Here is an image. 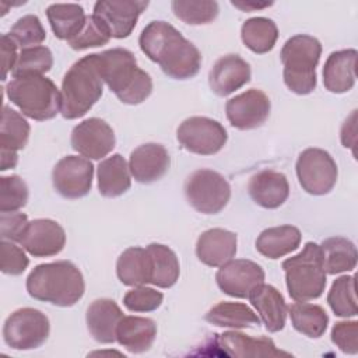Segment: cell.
Segmentation results:
<instances>
[{"instance_id":"e575fe53","label":"cell","mask_w":358,"mask_h":358,"mask_svg":"<svg viewBox=\"0 0 358 358\" xmlns=\"http://www.w3.org/2000/svg\"><path fill=\"white\" fill-rule=\"evenodd\" d=\"M288 313L294 329L310 338L322 337L327 329L329 316L320 305L295 302L288 308Z\"/></svg>"},{"instance_id":"30bf717a","label":"cell","mask_w":358,"mask_h":358,"mask_svg":"<svg viewBox=\"0 0 358 358\" xmlns=\"http://www.w3.org/2000/svg\"><path fill=\"white\" fill-rule=\"evenodd\" d=\"M337 165L333 157L322 148H306L296 159V176L302 189L313 196L333 190L337 182Z\"/></svg>"},{"instance_id":"c3c4849f","label":"cell","mask_w":358,"mask_h":358,"mask_svg":"<svg viewBox=\"0 0 358 358\" xmlns=\"http://www.w3.org/2000/svg\"><path fill=\"white\" fill-rule=\"evenodd\" d=\"M231 4L241 11L252 13L256 10H263L266 7L273 6V1H253V0H242V1H231Z\"/></svg>"},{"instance_id":"ffe728a7","label":"cell","mask_w":358,"mask_h":358,"mask_svg":"<svg viewBox=\"0 0 358 358\" xmlns=\"http://www.w3.org/2000/svg\"><path fill=\"white\" fill-rule=\"evenodd\" d=\"M171 158L164 145L145 143L131 151L129 169L137 182L152 183L166 173Z\"/></svg>"},{"instance_id":"7a4b0ae2","label":"cell","mask_w":358,"mask_h":358,"mask_svg":"<svg viewBox=\"0 0 358 358\" xmlns=\"http://www.w3.org/2000/svg\"><path fill=\"white\" fill-rule=\"evenodd\" d=\"M102 81L126 105H138L152 92L148 73L137 67L134 55L124 48H113L96 53Z\"/></svg>"},{"instance_id":"3957f363","label":"cell","mask_w":358,"mask_h":358,"mask_svg":"<svg viewBox=\"0 0 358 358\" xmlns=\"http://www.w3.org/2000/svg\"><path fill=\"white\" fill-rule=\"evenodd\" d=\"M27 291L34 299L67 308L83 298L85 282L74 263L59 260L38 264L27 277Z\"/></svg>"},{"instance_id":"d6986e66","label":"cell","mask_w":358,"mask_h":358,"mask_svg":"<svg viewBox=\"0 0 358 358\" xmlns=\"http://www.w3.org/2000/svg\"><path fill=\"white\" fill-rule=\"evenodd\" d=\"M250 81V66L238 55L220 57L208 74V84L218 96H228Z\"/></svg>"},{"instance_id":"9a60e30c","label":"cell","mask_w":358,"mask_h":358,"mask_svg":"<svg viewBox=\"0 0 358 358\" xmlns=\"http://www.w3.org/2000/svg\"><path fill=\"white\" fill-rule=\"evenodd\" d=\"M270 109L268 96L256 88L235 95L225 105L228 122L239 130H252L262 126L267 120Z\"/></svg>"},{"instance_id":"8992f818","label":"cell","mask_w":358,"mask_h":358,"mask_svg":"<svg viewBox=\"0 0 358 358\" xmlns=\"http://www.w3.org/2000/svg\"><path fill=\"white\" fill-rule=\"evenodd\" d=\"M6 94L22 115L34 120H49L60 112V91L45 76L13 78L6 87Z\"/></svg>"},{"instance_id":"603a6c76","label":"cell","mask_w":358,"mask_h":358,"mask_svg":"<svg viewBox=\"0 0 358 358\" xmlns=\"http://www.w3.org/2000/svg\"><path fill=\"white\" fill-rule=\"evenodd\" d=\"M248 298L270 333H277L284 329L288 306L277 288L262 282L252 289Z\"/></svg>"},{"instance_id":"44dd1931","label":"cell","mask_w":358,"mask_h":358,"mask_svg":"<svg viewBox=\"0 0 358 358\" xmlns=\"http://www.w3.org/2000/svg\"><path fill=\"white\" fill-rule=\"evenodd\" d=\"M248 192L257 206L273 210L285 203L289 196V185L284 173L267 169L250 178Z\"/></svg>"},{"instance_id":"5bb4252c","label":"cell","mask_w":358,"mask_h":358,"mask_svg":"<svg viewBox=\"0 0 358 358\" xmlns=\"http://www.w3.org/2000/svg\"><path fill=\"white\" fill-rule=\"evenodd\" d=\"M113 129L99 117H90L78 123L71 131V147L88 159H101L115 147Z\"/></svg>"},{"instance_id":"8d00e7d4","label":"cell","mask_w":358,"mask_h":358,"mask_svg":"<svg viewBox=\"0 0 358 358\" xmlns=\"http://www.w3.org/2000/svg\"><path fill=\"white\" fill-rule=\"evenodd\" d=\"M327 302L336 316L352 317L357 315L355 277L341 275L336 278L327 295Z\"/></svg>"},{"instance_id":"f6af8a7d","label":"cell","mask_w":358,"mask_h":358,"mask_svg":"<svg viewBox=\"0 0 358 358\" xmlns=\"http://www.w3.org/2000/svg\"><path fill=\"white\" fill-rule=\"evenodd\" d=\"M331 341L345 354L358 352V322H337L331 329Z\"/></svg>"},{"instance_id":"4dcf8cb0","label":"cell","mask_w":358,"mask_h":358,"mask_svg":"<svg viewBox=\"0 0 358 358\" xmlns=\"http://www.w3.org/2000/svg\"><path fill=\"white\" fill-rule=\"evenodd\" d=\"M116 274L120 282L129 287L148 284L151 277V264L147 249L140 246L126 249L116 262Z\"/></svg>"},{"instance_id":"52a82bcc","label":"cell","mask_w":358,"mask_h":358,"mask_svg":"<svg viewBox=\"0 0 358 358\" xmlns=\"http://www.w3.org/2000/svg\"><path fill=\"white\" fill-rule=\"evenodd\" d=\"M289 296L296 302L319 298L326 288V271L322 263L320 246L306 242L303 249L282 262Z\"/></svg>"},{"instance_id":"484cf974","label":"cell","mask_w":358,"mask_h":358,"mask_svg":"<svg viewBox=\"0 0 358 358\" xmlns=\"http://www.w3.org/2000/svg\"><path fill=\"white\" fill-rule=\"evenodd\" d=\"M157 337V324L150 317L123 316L116 329V341L133 354L151 348Z\"/></svg>"},{"instance_id":"2e32d148","label":"cell","mask_w":358,"mask_h":358,"mask_svg":"<svg viewBox=\"0 0 358 358\" xmlns=\"http://www.w3.org/2000/svg\"><path fill=\"white\" fill-rule=\"evenodd\" d=\"M218 288L234 298H248L253 288L264 282V270L248 259L229 260L215 274Z\"/></svg>"},{"instance_id":"b9f144b4","label":"cell","mask_w":358,"mask_h":358,"mask_svg":"<svg viewBox=\"0 0 358 358\" xmlns=\"http://www.w3.org/2000/svg\"><path fill=\"white\" fill-rule=\"evenodd\" d=\"M109 41L110 36L96 21V18L94 15H87L85 24L81 31L74 38L67 41V43L74 50H85L90 48L106 45Z\"/></svg>"},{"instance_id":"60d3db41","label":"cell","mask_w":358,"mask_h":358,"mask_svg":"<svg viewBox=\"0 0 358 358\" xmlns=\"http://www.w3.org/2000/svg\"><path fill=\"white\" fill-rule=\"evenodd\" d=\"M28 201V186L18 175L0 178V213L18 211Z\"/></svg>"},{"instance_id":"277c9868","label":"cell","mask_w":358,"mask_h":358,"mask_svg":"<svg viewBox=\"0 0 358 358\" xmlns=\"http://www.w3.org/2000/svg\"><path fill=\"white\" fill-rule=\"evenodd\" d=\"M103 81L98 70L96 53L77 60L64 74L60 90V113L64 119L83 117L102 96Z\"/></svg>"},{"instance_id":"f1b7e54d","label":"cell","mask_w":358,"mask_h":358,"mask_svg":"<svg viewBox=\"0 0 358 358\" xmlns=\"http://www.w3.org/2000/svg\"><path fill=\"white\" fill-rule=\"evenodd\" d=\"M320 253L326 274H340L351 271L357 266V248L343 236H331L322 242Z\"/></svg>"},{"instance_id":"8fae6325","label":"cell","mask_w":358,"mask_h":358,"mask_svg":"<svg viewBox=\"0 0 358 358\" xmlns=\"http://www.w3.org/2000/svg\"><path fill=\"white\" fill-rule=\"evenodd\" d=\"M176 138L189 152L213 155L225 145L228 134L220 122L206 116H192L179 124Z\"/></svg>"},{"instance_id":"5b68a950","label":"cell","mask_w":358,"mask_h":358,"mask_svg":"<svg viewBox=\"0 0 358 358\" xmlns=\"http://www.w3.org/2000/svg\"><path fill=\"white\" fill-rule=\"evenodd\" d=\"M322 45L310 35L299 34L289 38L281 49L284 83L298 95H308L316 88V66L320 60Z\"/></svg>"},{"instance_id":"74e56055","label":"cell","mask_w":358,"mask_h":358,"mask_svg":"<svg viewBox=\"0 0 358 358\" xmlns=\"http://www.w3.org/2000/svg\"><path fill=\"white\" fill-rule=\"evenodd\" d=\"M53 66V55L46 46H34L21 49L17 63L11 71L13 78L43 76Z\"/></svg>"},{"instance_id":"ac0fdd59","label":"cell","mask_w":358,"mask_h":358,"mask_svg":"<svg viewBox=\"0 0 358 358\" xmlns=\"http://www.w3.org/2000/svg\"><path fill=\"white\" fill-rule=\"evenodd\" d=\"M215 344L224 351L225 355L235 358H266L291 355L289 352L278 350L274 341L268 337L253 338L235 330L217 334Z\"/></svg>"},{"instance_id":"ee69618b","label":"cell","mask_w":358,"mask_h":358,"mask_svg":"<svg viewBox=\"0 0 358 358\" xmlns=\"http://www.w3.org/2000/svg\"><path fill=\"white\" fill-rule=\"evenodd\" d=\"M0 252H1L0 268L4 274L20 275L25 271V268L29 264V259L27 257L25 252L20 246L14 245L11 241L1 239Z\"/></svg>"},{"instance_id":"83f0119b","label":"cell","mask_w":358,"mask_h":358,"mask_svg":"<svg viewBox=\"0 0 358 358\" xmlns=\"http://www.w3.org/2000/svg\"><path fill=\"white\" fill-rule=\"evenodd\" d=\"M302 235L294 225L271 227L260 232L256 239V249L268 259H280L298 249Z\"/></svg>"},{"instance_id":"ba28073f","label":"cell","mask_w":358,"mask_h":358,"mask_svg":"<svg viewBox=\"0 0 358 358\" xmlns=\"http://www.w3.org/2000/svg\"><path fill=\"white\" fill-rule=\"evenodd\" d=\"M189 204L201 214H217L229 201L231 186L217 171L197 169L185 183Z\"/></svg>"},{"instance_id":"d4e9b609","label":"cell","mask_w":358,"mask_h":358,"mask_svg":"<svg viewBox=\"0 0 358 358\" xmlns=\"http://www.w3.org/2000/svg\"><path fill=\"white\" fill-rule=\"evenodd\" d=\"M357 55L355 49H343L327 57L323 67V84L327 91L343 94L354 87Z\"/></svg>"},{"instance_id":"7bdbcfd3","label":"cell","mask_w":358,"mask_h":358,"mask_svg":"<svg viewBox=\"0 0 358 358\" xmlns=\"http://www.w3.org/2000/svg\"><path fill=\"white\" fill-rule=\"evenodd\" d=\"M162 301V292L145 285H137L126 292L123 305L130 312H152L161 306Z\"/></svg>"},{"instance_id":"bcb514c9","label":"cell","mask_w":358,"mask_h":358,"mask_svg":"<svg viewBox=\"0 0 358 358\" xmlns=\"http://www.w3.org/2000/svg\"><path fill=\"white\" fill-rule=\"evenodd\" d=\"M28 217L20 211L0 213V236L3 241L20 242L27 227Z\"/></svg>"},{"instance_id":"7c38bea8","label":"cell","mask_w":358,"mask_h":358,"mask_svg":"<svg viewBox=\"0 0 358 358\" xmlns=\"http://www.w3.org/2000/svg\"><path fill=\"white\" fill-rule=\"evenodd\" d=\"M148 1L143 0H99L94 6L92 15L110 38H127Z\"/></svg>"},{"instance_id":"e0dca14e","label":"cell","mask_w":358,"mask_h":358,"mask_svg":"<svg viewBox=\"0 0 358 358\" xmlns=\"http://www.w3.org/2000/svg\"><path fill=\"white\" fill-rule=\"evenodd\" d=\"M20 245L34 257L55 256L66 245V232L53 220L36 218L28 222Z\"/></svg>"},{"instance_id":"6da1fadb","label":"cell","mask_w":358,"mask_h":358,"mask_svg":"<svg viewBox=\"0 0 358 358\" xmlns=\"http://www.w3.org/2000/svg\"><path fill=\"white\" fill-rule=\"evenodd\" d=\"M138 45L143 53L158 63L171 78L187 80L200 70V50L169 22L151 21L141 31Z\"/></svg>"},{"instance_id":"1f68e13d","label":"cell","mask_w":358,"mask_h":358,"mask_svg":"<svg viewBox=\"0 0 358 358\" xmlns=\"http://www.w3.org/2000/svg\"><path fill=\"white\" fill-rule=\"evenodd\" d=\"M151 264L150 284L159 288H171L176 284L180 267L175 252L162 243H150L147 248Z\"/></svg>"},{"instance_id":"f35d334b","label":"cell","mask_w":358,"mask_h":358,"mask_svg":"<svg viewBox=\"0 0 358 358\" xmlns=\"http://www.w3.org/2000/svg\"><path fill=\"white\" fill-rule=\"evenodd\" d=\"M171 8L180 21L190 25L210 24L220 13L218 3L210 0H173Z\"/></svg>"},{"instance_id":"4fadbf2b","label":"cell","mask_w":358,"mask_h":358,"mask_svg":"<svg viewBox=\"0 0 358 358\" xmlns=\"http://www.w3.org/2000/svg\"><path fill=\"white\" fill-rule=\"evenodd\" d=\"M92 176L94 165L88 158L78 155L63 157L52 172L53 187L64 199L87 196L92 186Z\"/></svg>"},{"instance_id":"681fc988","label":"cell","mask_w":358,"mask_h":358,"mask_svg":"<svg viewBox=\"0 0 358 358\" xmlns=\"http://www.w3.org/2000/svg\"><path fill=\"white\" fill-rule=\"evenodd\" d=\"M0 155H1V171H7L10 168H14L18 162V154L17 151L7 150V148H0Z\"/></svg>"},{"instance_id":"d590c367","label":"cell","mask_w":358,"mask_h":358,"mask_svg":"<svg viewBox=\"0 0 358 358\" xmlns=\"http://www.w3.org/2000/svg\"><path fill=\"white\" fill-rule=\"evenodd\" d=\"M29 123L17 110L10 106H3L0 124V148L13 151L22 150L29 138Z\"/></svg>"},{"instance_id":"4316f807","label":"cell","mask_w":358,"mask_h":358,"mask_svg":"<svg viewBox=\"0 0 358 358\" xmlns=\"http://www.w3.org/2000/svg\"><path fill=\"white\" fill-rule=\"evenodd\" d=\"M129 164L120 154H112L98 165V190L103 197H117L130 189Z\"/></svg>"},{"instance_id":"ab89813d","label":"cell","mask_w":358,"mask_h":358,"mask_svg":"<svg viewBox=\"0 0 358 358\" xmlns=\"http://www.w3.org/2000/svg\"><path fill=\"white\" fill-rule=\"evenodd\" d=\"M8 36L15 42L17 46L27 49L41 46V43L46 39V32L41 20L34 14H28L17 20V22L11 27Z\"/></svg>"},{"instance_id":"f546056e","label":"cell","mask_w":358,"mask_h":358,"mask_svg":"<svg viewBox=\"0 0 358 358\" xmlns=\"http://www.w3.org/2000/svg\"><path fill=\"white\" fill-rule=\"evenodd\" d=\"M46 17L56 38L70 41L85 24L84 8L76 3H55L46 8Z\"/></svg>"},{"instance_id":"d6a6232c","label":"cell","mask_w":358,"mask_h":358,"mask_svg":"<svg viewBox=\"0 0 358 358\" xmlns=\"http://www.w3.org/2000/svg\"><path fill=\"white\" fill-rule=\"evenodd\" d=\"M241 38L248 49L263 55L274 48L278 39V28L270 18L253 17L242 24Z\"/></svg>"},{"instance_id":"9c48e42d","label":"cell","mask_w":358,"mask_h":358,"mask_svg":"<svg viewBox=\"0 0 358 358\" xmlns=\"http://www.w3.org/2000/svg\"><path fill=\"white\" fill-rule=\"evenodd\" d=\"M50 323L45 313L34 308L14 310L4 322L3 337L14 350H34L49 337Z\"/></svg>"},{"instance_id":"7dc6e473","label":"cell","mask_w":358,"mask_h":358,"mask_svg":"<svg viewBox=\"0 0 358 358\" xmlns=\"http://www.w3.org/2000/svg\"><path fill=\"white\" fill-rule=\"evenodd\" d=\"M17 45L15 42L8 36V34H4L1 36V55H3V77L1 80L4 81L7 78L8 71H13L18 55H17Z\"/></svg>"},{"instance_id":"7402d4cb","label":"cell","mask_w":358,"mask_h":358,"mask_svg":"<svg viewBox=\"0 0 358 358\" xmlns=\"http://www.w3.org/2000/svg\"><path fill=\"white\" fill-rule=\"evenodd\" d=\"M236 235L228 229H207L197 239V259L206 266L221 267L236 255Z\"/></svg>"},{"instance_id":"cb8c5ba5","label":"cell","mask_w":358,"mask_h":358,"mask_svg":"<svg viewBox=\"0 0 358 358\" xmlns=\"http://www.w3.org/2000/svg\"><path fill=\"white\" fill-rule=\"evenodd\" d=\"M123 312L113 299L101 298L91 302L87 309V327L98 343L110 344L116 341V329Z\"/></svg>"},{"instance_id":"836d02e7","label":"cell","mask_w":358,"mask_h":358,"mask_svg":"<svg viewBox=\"0 0 358 358\" xmlns=\"http://www.w3.org/2000/svg\"><path fill=\"white\" fill-rule=\"evenodd\" d=\"M206 320L214 326L231 329H245L260 324L257 315L248 305L239 302H220L214 305L206 313Z\"/></svg>"}]
</instances>
